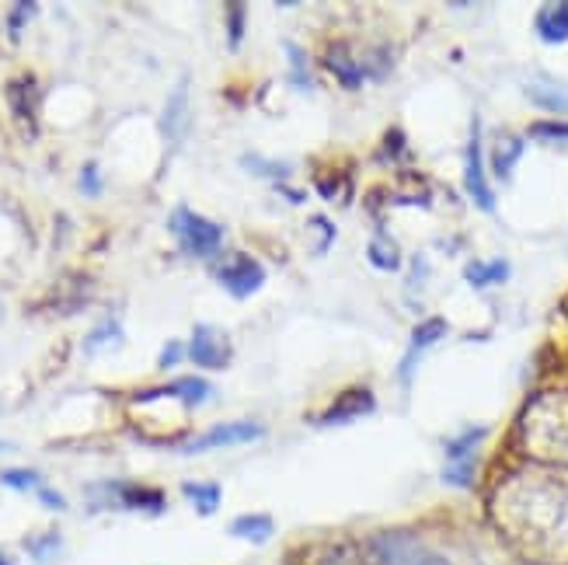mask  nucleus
Returning <instances> with one entry per match:
<instances>
[{"label":"nucleus","mask_w":568,"mask_h":565,"mask_svg":"<svg viewBox=\"0 0 568 565\" xmlns=\"http://www.w3.org/2000/svg\"><path fill=\"white\" fill-rule=\"evenodd\" d=\"M216 280H220V286H224V290L231 293V297L244 301V297H252L255 290H262V283H265V269H262L258 259L237 252V255H231L227 262H220V265H216Z\"/></svg>","instance_id":"obj_2"},{"label":"nucleus","mask_w":568,"mask_h":565,"mask_svg":"<svg viewBox=\"0 0 568 565\" xmlns=\"http://www.w3.org/2000/svg\"><path fill=\"white\" fill-rule=\"evenodd\" d=\"M119 506L126 509H146V513H161L164 509V496L161 488H140V485H115Z\"/></svg>","instance_id":"obj_9"},{"label":"nucleus","mask_w":568,"mask_h":565,"mask_svg":"<svg viewBox=\"0 0 568 565\" xmlns=\"http://www.w3.org/2000/svg\"><path fill=\"white\" fill-rule=\"evenodd\" d=\"M520 154H524V140L520 137H503L499 140L496 154H491V158H496V171H499L503 179L513 171V164H516V158H520Z\"/></svg>","instance_id":"obj_15"},{"label":"nucleus","mask_w":568,"mask_h":565,"mask_svg":"<svg viewBox=\"0 0 568 565\" xmlns=\"http://www.w3.org/2000/svg\"><path fill=\"white\" fill-rule=\"evenodd\" d=\"M81 182H84V192H88V195H98V192H102V185H98V168H94V164H84Z\"/></svg>","instance_id":"obj_25"},{"label":"nucleus","mask_w":568,"mask_h":565,"mask_svg":"<svg viewBox=\"0 0 568 565\" xmlns=\"http://www.w3.org/2000/svg\"><path fill=\"white\" fill-rule=\"evenodd\" d=\"M161 395H175V398H182V402H185V408H195L200 402H206L210 384H206L203 377H179L175 384L161 387Z\"/></svg>","instance_id":"obj_13"},{"label":"nucleus","mask_w":568,"mask_h":565,"mask_svg":"<svg viewBox=\"0 0 568 565\" xmlns=\"http://www.w3.org/2000/svg\"><path fill=\"white\" fill-rule=\"evenodd\" d=\"M189 356L206 371H220V366L231 363V339L213 325H195L189 339Z\"/></svg>","instance_id":"obj_5"},{"label":"nucleus","mask_w":568,"mask_h":565,"mask_svg":"<svg viewBox=\"0 0 568 565\" xmlns=\"http://www.w3.org/2000/svg\"><path fill=\"white\" fill-rule=\"evenodd\" d=\"M374 412V395L369 391H349L342 402H335L332 405V412H325V420L321 423H328V426H335V423H349V420H359V415H369Z\"/></svg>","instance_id":"obj_8"},{"label":"nucleus","mask_w":568,"mask_h":565,"mask_svg":"<svg viewBox=\"0 0 568 565\" xmlns=\"http://www.w3.org/2000/svg\"><path fill=\"white\" fill-rule=\"evenodd\" d=\"M171 228H175L182 249L192 252V255H216L220 252V241H224V231H220V224H213V220L192 213V210H175V216H171Z\"/></svg>","instance_id":"obj_1"},{"label":"nucleus","mask_w":568,"mask_h":565,"mask_svg":"<svg viewBox=\"0 0 568 565\" xmlns=\"http://www.w3.org/2000/svg\"><path fill=\"white\" fill-rule=\"evenodd\" d=\"M231 534L234 537H244V542L262 545V542H268V537H273V517H265V513H248V517H237L231 524Z\"/></svg>","instance_id":"obj_10"},{"label":"nucleus","mask_w":568,"mask_h":565,"mask_svg":"<svg viewBox=\"0 0 568 565\" xmlns=\"http://www.w3.org/2000/svg\"><path fill=\"white\" fill-rule=\"evenodd\" d=\"M443 335H447V322H443V317H429V322H423L412 332V350L408 353L423 356V350L433 346V342H439Z\"/></svg>","instance_id":"obj_14"},{"label":"nucleus","mask_w":568,"mask_h":565,"mask_svg":"<svg viewBox=\"0 0 568 565\" xmlns=\"http://www.w3.org/2000/svg\"><path fill=\"white\" fill-rule=\"evenodd\" d=\"M464 280L471 286H491V283H506L509 280V262L496 259V262H471L464 269Z\"/></svg>","instance_id":"obj_11"},{"label":"nucleus","mask_w":568,"mask_h":565,"mask_svg":"<svg viewBox=\"0 0 568 565\" xmlns=\"http://www.w3.org/2000/svg\"><path fill=\"white\" fill-rule=\"evenodd\" d=\"M0 482L11 485V488H18V493H24V488H39V485H42V475L21 468V472H0Z\"/></svg>","instance_id":"obj_19"},{"label":"nucleus","mask_w":568,"mask_h":565,"mask_svg":"<svg viewBox=\"0 0 568 565\" xmlns=\"http://www.w3.org/2000/svg\"><path fill=\"white\" fill-rule=\"evenodd\" d=\"M241 36H244V8L234 4L231 8V21H227V42H231V49L241 46Z\"/></svg>","instance_id":"obj_21"},{"label":"nucleus","mask_w":568,"mask_h":565,"mask_svg":"<svg viewBox=\"0 0 568 565\" xmlns=\"http://www.w3.org/2000/svg\"><path fill=\"white\" fill-rule=\"evenodd\" d=\"M530 130L540 140H568V122H537Z\"/></svg>","instance_id":"obj_20"},{"label":"nucleus","mask_w":568,"mask_h":565,"mask_svg":"<svg viewBox=\"0 0 568 565\" xmlns=\"http://www.w3.org/2000/svg\"><path fill=\"white\" fill-rule=\"evenodd\" d=\"M527 98L534 105H540V109H548V112H555V115H561V112H568V84L565 81H555V78H534V81H527Z\"/></svg>","instance_id":"obj_7"},{"label":"nucleus","mask_w":568,"mask_h":565,"mask_svg":"<svg viewBox=\"0 0 568 565\" xmlns=\"http://www.w3.org/2000/svg\"><path fill=\"white\" fill-rule=\"evenodd\" d=\"M265 436V426L262 423H252V420H237V423H220L213 430H206L203 436L189 440L182 444L185 454H203V451H220V447H234V444H255V440Z\"/></svg>","instance_id":"obj_3"},{"label":"nucleus","mask_w":568,"mask_h":565,"mask_svg":"<svg viewBox=\"0 0 568 565\" xmlns=\"http://www.w3.org/2000/svg\"><path fill=\"white\" fill-rule=\"evenodd\" d=\"M390 565H450L443 555L433 552H418V548H398L390 555Z\"/></svg>","instance_id":"obj_16"},{"label":"nucleus","mask_w":568,"mask_h":565,"mask_svg":"<svg viewBox=\"0 0 568 565\" xmlns=\"http://www.w3.org/2000/svg\"><path fill=\"white\" fill-rule=\"evenodd\" d=\"M328 67L338 73L342 84H359V67L356 63H345V49H335V53H328Z\"/></svg>","instance_id":"obj_18"},{"label":"nucleus","mask_w":568,"mask_h":565,"mask_svg":"<svg viewBox=\"0 0 568 565\" xmlns=\"http://www.w3.org/2000/svg\"><path fill=\"white\" fill-rule=\"evenodd\" d=\"M39 500H42L49 509H63V506H67V503L53 493V488H45V485H39Z\"/></svg>","instance_id":"obj_26"},{"label":"nucleus","mask_w":568,"mask_h":565,"mask_svg":"<svg viewBox=\"0 0 568 565\" xmlns=\"http://www.w3.org/2000/svg\"><path fill=\"white\" fill-rule=\"evenodd\" d=\"M29 14H36V4H18V8L11 11V21H8V32H11V39H18L21 24L29 21Z\"/></svg>","instance_id":"obj_22"},{"label":"nucleus","mask_w":568,"mask_h":565,"mask_svg":"<svg viewBox=\"0 0 568 565\" xmlns=\"http://www.w3.org/2000/svg\"><path fill=\"white\" fill-rule=\"evenodd\" d=\"M0 451H8V444H0Z\"/></svg>","instance_id":"obj_28"},{"label":"nucleus","mask_w":568,"mask_h":565,"mask_svg":"<svg viewBox=\"0 0 568 565\" xmlns=\"http://www.w3.org/2000/svg\"><path fill=\"white\" fill-rule=\"evenodd\" d=\"M534 29L545 46H565L568 42V4H545L534 18Z\"/></svg>","instance_id":"obj_6"},{"label":"nucleus","mask_w":568,"mask_h":565,"mask_svg":"<svg viewBox=\"0 0 568 565\" xmlns=\"http://www.w3.org/2000/svg\"><path fill=\"white\" fill-rule=\"evenodd\" d=\"M366 255H369V262H374L377 269H387V273H394V269H398V262H402L398 252H394L390 244H384V241H374V244H369Z\"/></svg>","instance_id":"obj_17"},{"label":"nucleus","mask_w":568,"mask_h":565,"mask_svg":"<svg viewBox=\"0 0 568 565\" xmlns=\"http://www.w3.org/2000/svg\"><path fill=\"white\" fill-rule=\"evenodd\" d=\"M0 565H11V562H8V558H0Z\"/></svg>","instance_id":"obj_27"},{"label":"nucleus","mask_w":568,"mask_h":565,"mask_svg":"<svg viewBox=\"0 0 568 565\" xmlns=\"http://www.w3.org/2000/svg\"><path fill=\"white\" fill-rule=\"evenodd\" d=\"M244 164H248L252 171H258V175H276V179L290 175V164H258L255 158H244Z\"/></svg>","instance_id":"obj_23"},{"label":"nucleus","mask_w":568,"mask_h":565,"mask_svg":"<svg viewBox=\"0 0 568 565\" xmlns=\"http://www.w3.org/2000/svg\"><path fill=\"white\" fill-rule=\"evenodd\" d=\"M182 493H185V500H192L195 513H203V517H210V513H216V506H220L216 482H185Z\"/></svg>","instance_id":"obj_12"},{"label":"nucleus","mask_w":568,"mask_h":565,"mask_svg":"<svg viewBox=\"0 0 568 565\" xmlns=\"http://www.w3.org/2000/svg\"><path fill=\"white\" fill-rule=\"evenodd\" d=\"M464 189H467V195H471L481 213H496V195H491V185H488V175H485L478 122H475V133H471V140H467V151H464Z\"/></svg>","instance_id":"obj_4"},{"label":"nucleus","mask_w":568,"mask_h":565,"mask_svg":"<svg viewBox=\"0 0 568 565\" xmlns=\"http://www.w3.org/2000/svg\"><path fill=\"white\" fill-rule=\"evenodd\" d=\"M185 353H189V346H182V342H168V346H164V356H161L158 363L168 371V366H175Z\"/></svg>","instance_id":"obj_24"}]
</instances>
